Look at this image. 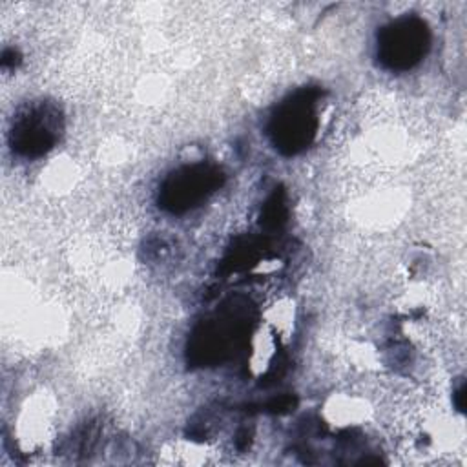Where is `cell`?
Segmentation results:
<instances>
[{
    "mask_svg": "<svg viewBox=\"0 0 467 467\" xmlns=\"http://www.w3.org/2000/svg\"><path fill=\"white\" fill-rule=\"evenodd\" d=\"M219 184V173L206 166L184 168L171 175L162 188V202L173 212L186 210L199 202Z\"/></svg>",
    "mask_w": 467,
    "mask_h": 467,
    "instance_id": "cell-1",
    "label": "cell"
},
{
    "mask_svg": "<svg viewBox=\"0 0 467 467\" xmlns=\"http://www.w3.org/2000/svg\"><path fill=\"white\" fill-rule=\"evenodd\" d=\"M427 47L425 27L416 20L390 26L381 38V57L390 67H410Z\"/></svg>",
    "mask_w": 467,
    "mask_h": 467,
    "instance_id": "cell-3",
    "label": "cell"
},
{
    "mask_svg": "<svg viewBox=\"0 0 467 467\" xmlns=\"http://www.w3.org/2000/svg\"><path fill=\"white\" fill-rule=\"evenodd\" d=\"M55 140V126L51 122V117L46 113H35L27 115L20 120L16 130V142L18 148L26 153H40L47 150Z\"/></svg>",
    "mask_w": 467,
    "mask_h": 467,
    "instance_id": "cell-4",
    "label": "cell"
},
{
    "mask_svg": "<svg viewBox=\"0 0 467 467\" xmlns=\"http://www.w3.org/2000/svg\"><path fill=\"white\" fill-rule=\"evenodd\" d=\"M316 130V117L312 111V102L308 97H296L286 102L275 120H274V135L275 144L286 151H297L306 146Z\"/></svg>",
    "mask_w": 467,
    "mask_h": 467,
    "instance_id": "cell-2",
    "label": "cell"
}]
</instances>
